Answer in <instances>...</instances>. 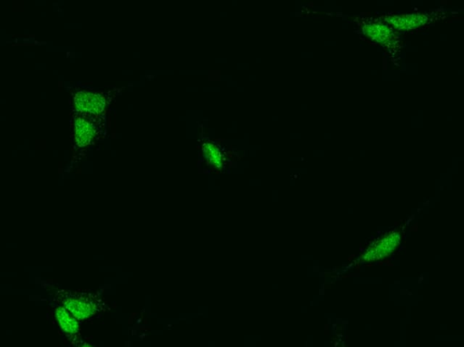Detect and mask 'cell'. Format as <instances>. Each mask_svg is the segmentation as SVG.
<instances>
[{
  "label": "cell",
  "mask_w": 464,
  "mask_h": 347,
  "mask_svg": "<svg viewBox=\"0 0 464 347\" xmlns=\"http://www.w3.org/2000/svg\"><path fill=\"white\" fill-rule=\"evenodd\" d=\"M49 305L61 306L80 321H86L109 309L98 293L90 290H64L55 285H46Z\"/></svg>",
  "instance_id": "6da1fadb"
},
{
  "label": "cell",
  "mask_w": 464,
  "mask_h": 347,
  "mask_svg": "<svg viewBox=\"0 0 464 347\" xmlns=\"http://www.w3.org/2000/svg\"><path fill=\"white\" fill-rule=\"evenodd\" d=\"M104 115L95 116L87 113L72 112L73 162L80 159L86 148L102 138L106 130Z\"/></svg>",
  "instance_id": "7a4b0ae2"
},
{
  "label": "cell",
  "mask_w": 464,
  "mask_h": 347,
  "mask_svg": "<svg viewBox=\"0 0 464 347\" xmlns=\"http://www.w3.org/2000/svg\"><path fill=\"white\" fill-rule=\"evenodd\" d=\"M109 100L110 92L77 90L72 95V112L87 113L95 116L104 115Z\"/></svg>",
  "instance_id": "3957f363"
},
{
  "label": "cell",
  "mask_w": 464,
  "mask_h": 347,
  "mask_svg": "<svg viewBox=\"0 0 464 347\" xmlns=\"http://www.w3.org/2000/svg\"><path fill=\"white\" fill-rule=\"evenodd\" d=\"M53 308L55 320L61 331L72 345L80 346L81 344L80 321L66 308L57 305H50Z\"/></svg>",
  "instance_id": "277c9868"
},
{
  "label": "cell",
  "mask_w": 464,
  "mask_h": 347,
  "mask_svg": "<svg viewBox=\"0 0 464 347\" xmlns=\"http://www.w3.org/2000/svg\"><path fill=\"white\" fill-rule=\"evenodd\" d=\"M399 241L400 235H388L387 237L382 239L376 245V247H373L371 250H367L366 255H373L372 258L373 259H375L376 255L387 256L389 255L390 252H393Z\"/></svg>",
  "instance_id": "5b68a950"
},
{
  "label": "cell",
  "mask_w": 464,
  "mask_h": 347,
  "mask_svg": "<svg viewBox=\"0 0 464 347\" xmlns=\"http://www.w3.org/2000/svg\"><path fill=\"white\" fill-rule=\"evenodd\" d=\"M203 151L204 156L214 167L223 168L225 166V155L217 145L213 144V143H204Z\"/></svg>",
  "instance_id": "8992f818"
},
{
  "label": "cell",
  "mask_w": 464,
  "mask_h": 347,
  "mask_svg": "<svg viewBox=\"0 0 464 347\" xmlns=\"http://www.w3.org/2000/svg\"><path fill=\"white\" fill-rule=\"evenodd\" d=\"M78 347H95L92 345H90L89 343L81 342L80 345Z\"/></svg>",
  "instance_id": "52a82bcc"
}]
</instances>
